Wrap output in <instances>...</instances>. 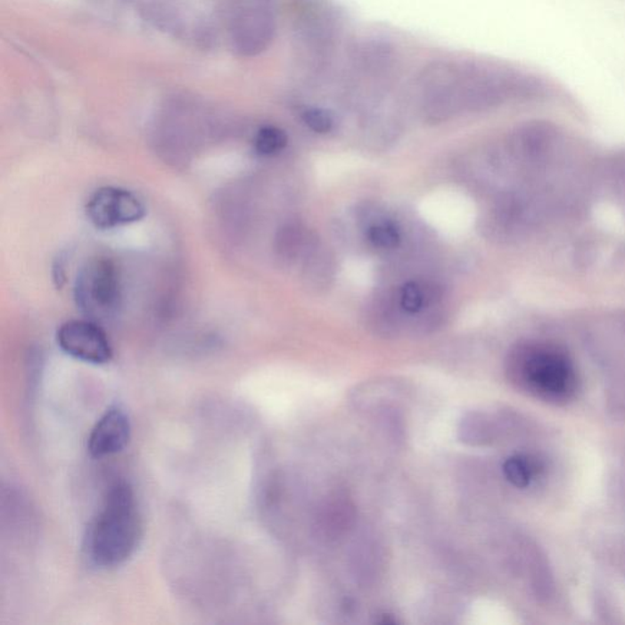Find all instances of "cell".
<instances>
[{"label": "cell", "instance_id": "6da1fadb", "mask_svg": "<svg viewBox=\"0 0 625 625\" xmlns=\"http://www.w3.org/2000/svg\"><path fill=\"white\" fill-rule=\"evenodd\" d=\"M416 85L425 117L445 120L462 109L486 111L539 89L531 76L501 66L438 62L420 72Z\"/></svg>", "mask_w": 625, "mask_h": 625}, {"label": "cell", "instance_id": "7a4b0ae2", "mask_svg": "<svg viewBox=\"0 0 625 625\" xmlns=\"http://www.w3.org/2000/svg\"><path fill=\"white\" fill-rule=\"evenodd\" d=\"M142 538V521L135 492L125 481L109 489L101 511L85 538L88 561L98 568H114L135 554Z\"/></svg>", "mask_w": 625, "mask_h": 625}, {"label": "cell", "instance_id": "3957f363", "mask_svg": "<svg viewBox=\"0 0 625 625\" xmlns=\"http://www.w3.org/2000/svg\"><path fill=\"white\" fill-rule=\"evenodd\" d=\"M75 300L87 319L99 322L114 316L121 300L120 274L114 261L103 257L88 260L76 279Z\"/></svg>", "mask_w": 625, "mask_h": 625}, {"label": "cell", "instance_id": "277c9868", "mask_svg": "<svg viewBox=\"0 0 625 625\" xmlns=\"http://www.w3.org/2000/svg\"><path fill=\"white\" fill-rule=\"evenodd\" d=\"M514 357L522 378L537 391L563 396L573 390V366L568 357L555 347L525 345Z\"/></svg>", "mask_w": 625, "mask_h": 625}, {"label": "cell", "instance_id": "5b68a950", "mask_svg": "<svg viewBox=\"0 0 625 625\" xmlns=\"http://www.w3.org/2000/svg\"><path fill=\"white\" fill-rule=\"evenodd\" d=\"M340 18L322 0H309L297 19V41L303 59L313 65L325 64L340 38Z\"/></svg>", "mask_w": 625, "mask_h": 625}, {"label": "cell", "instance_id": "8992f818", "mask_svg": "<svg viewBox=\"0 0 625 625\" xmlns=\"http://www.w3.org/2000/svg\"><path fill=\"white\" fill-rule=\"evenodd\" d=\"M231 42L238 54L267 51L276 33V19L267 0H241L231 19Z\"/></svg>", "mask_w": 625, "mask_h": 625}, {"label": "cell", "instance_id": "52a82bcc", "mask_svg": "<svg viewBox=\"0 0 625 625\" xmlns=\"http://www.w3.org/2000/svg\"><path fill=\"white\" fill-rule=\"evenodd\" d=\"M89 221L99 230H111L144 219L145 207L134 192L117 186L95 190L86 204Z\"/></svg>", "mask_w": 625, "mask_h": 625}, {"label": "cell", "instance_id": "ba28073f", "mask_svg": "<svg viewBox=\"0 0 625 625\" xmlns=\"http://www.w3.org/2000/svg\"><path fill=\"white\" fill-rule=\"evenodd\" d=\"M56 342L65 355L89 365H107L112 358L111 341L95 320L76 319L62 324L56 333Z\"/></svg>", "mask_w": 625, "mask_h": 625}, {"label": "cell", "instance_id": "9c48e42d", "mask_svg": "<svg viewBox=\"0 0 625 625\" xmlns=\"http://www.w3.org/2000/svg\"><path fill=\"white\" fill-rule=\"evenodd\" d=\"M130 438L131 424L127 413L119 407H111L92 429L88 451L92 457H107L127 448Z\"/></svg>", "mask_w": 625, "mask_h": 625}, {"label": "cell", "instance_id": "30bf717a", "mask_svg": "<svg viewBox=\"0 0 625 625\" xmlns=\"http://www.w3.org/2000/svg\"><path fill=\"white\" fill-rule=\"evenodd\" d=\"M558 135L547 122H529L515 132L514 148L518 157L531 167H544L554 153Z\"/></svg>", "mask_w": 625, "mask_h": 625}, {"label": "cell", "instance_id": "8fae6325", "mask_svg": "<svg viewBox=\"0 0 625 625\" xmlns=\"http://www.w3.org/2000/svg\"><path fill=\"white\" fill-rule=\"evenodd\" d=\"M254 150L263 157L280 153L287 144L285 131L276 127H264L254 137Z\"/></svg>", "mask_w": 625, "mask_h": 625}, {"label": "cell", "instance_id": "7c38bea8", "mask_svg": "<svg viewBox=\"0 0 625 625\" xmlns=\"http://www.w3.org/2000/svg\"><path fill=\"white\" fill-rule=\"evenodd\" d=\"M504 474L512 485L518 489L528 488L532 478V467L528 459L519 457L508 458L504 465Z\"/></svg>", "mask_w": 625, "mask_h": 625}, {"label": "cell", "instance_id": "4fadbf2b", "mask_svg": "<svg viewBox=\"0 0 625 625\" xmlns=\"http://www.w3.org/2000/svg\"><path fill=\"white\" fill-rule=\"evenodd\" d=\"M370 243L382 250H392L401 243V234L392 223H378L373 225L368 231Z\"/></svg>", "mask_w": 625, "mask_h": 625}, {"label": "cell", "instance_id": "5bb4252c", "mask_svg": "<svg viewBox=\"0 0 625 625\" xmlns=\"http://www.w3.org/2000/svg\"><path fill=\"white\" fill-rule=\"evenodd\" d=\"M304 124L317 134L324 135L333 130V119L325 109L309 108L303 111Z\"/></svg>", "mask_w": 625, "mask_h": 625}, {"label": "cell", "instance_id": "9a60e30c", "mask_svg": "<svg viewBox=\"0 0 625 625\" xmlns=\"http://www.w3.org/2000/svg\"><path fill=\"white\" fill-rule=\"evenodd\" d=\"M424 293H423L422 287L416 283H407L403 285L401 289V293H399V302H401L402 308L406 312L415 314L418 313L420 309L424 306Z\"/></svg>", "mask_w": 625, "mask_h": 625}]
</instances>
